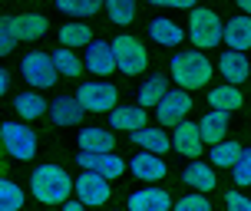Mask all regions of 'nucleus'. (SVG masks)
<instances>
[{"instance_id": "nucleus-1", "label": "nucleus", "mask_w": 251, "mask_h": 211, "mask_svg": "<svg viewBox=\"0 0 251 211\" xmlns=\"http://www.w3.org/2000/svg\"><path fill=\"white\" fill-rule=\"evenodd\" d=\"M30 191L43 205H63V201H70V195H73V178H70L66 168L47 162V165H37L33 168V175H30Z\"/></svg>"}, {"instance_id": "nucleus-2", "label": "nucleus", "mask_w": 251, "mask_h": 211, "mask_svg": "<svg viewBox=\"0 0 251 211\" xmlns=\"http://www.w3.org/2000/svg\"><path fill=\"white\" fill-rule=\"evenodd\" d=\"M169 73H172V79H176V86L182 89V93H188V89H201L205 86V83L212 79L215 66H212V60H208L205 53L185 50V53H176V56H172Z\"/></svg>"}, {"instance_id": "nucleus-3", "label": "nucleus", "mask_w": 251, "mask_h": 211, "mask_svg": "<svg viewBox=\"0 0 251 211\" xmlns=\"http://www.w3.org/2000/svg\"><path fill=\"white\" fill-rule=\"evenodd\" d=\"M188 40L199 50H215L222 43V17L208 7H192L188 10Z\"/></svg>"}, {"instance_id": "nucleus-4", "label": "nucleus", "mask_w": 251, "mask_h": 211, "mask_svg": "<svg viewBox=\"0 0 251 211\" xmlns=\"http://www.w3.org/2000/svg\"><path fill=\"white\" fill-rule=\"evenodd\" d=\"M109 50H113L116 70L123 76H139L149 66V53L142 47V40H136L132 33H119V37L109 43Z\"/></svg>"}, {"instance_id": "nucleus-5", "label": "nucleus", "mask_w": 251, "mask_h": 211, "mask_svg": "<svg viewBox=\"0 0 251 211\" xmlns=\"http://www.w3.org/2000/svg\"><path fill=\"white\" fill-rule=\"evenodd\" d=\"M0 149L20 162L33 159L37 155V132L24 122H3L0 125Z\"/></svg>"}, {"instance_id": "nucleus-6", "label": "nucleus", "mask_w": 251, "mask_h": 211, "mask_svg": "<svg viewBox=\"0 0 251 211\" xmlns=\"http://www.w3.org/2000/svg\"><path fill=\"white\" fill-rule=\"evenodd\" d=\"M20 73H24V79L33 86V93H40V89H50L60 83V76H56V70H53V60L47 50H30L20 60Z\"/></svg>"}, {"instance_id": "nucleus-7", "label": "nucleus", "mask_w": 251, "mask_h": 211, "mask_svg": "<svg viewBox=\"0 0 251 211\" xmlns=\"http://www.w3.org/2000/svg\"><path fill=\"white\" fill-rule=\"evenodd\" d=\"M76 102L83 112H113L116 102H119V93H116L113 83H83L76 89Z\"/></svg>"}, {"instance_id": "nucleus-8", "label": "nucleus", "mask_w": 251, "mask_h": 211, "mask_svg": "<svg viewBox=\"0 0 251 211\" xmlns=\"http://www.w3.org/2000/svg\"><path fill=\"white\" fill-rule=\"evenodd\" d=\"M73 188H76V198H79V205H83V208H100V205H106V201H109V195H113V188H109V182H106V178L89 175V172L79 175V178L73 182Z\"/></svg>"}, {"instance_id": "nucleus-9", "label": "nucleus", "mask_w": 251, "mask_h": 211, "mask_svg": "<svg viewBox=\"0 0 251 211\" xmlns=\"http://www.w3.org/2000/svg\"><path fill=\"white\" fill-rule=\"evenodd\" d=\"M192 96L188 93H182V89H169L165 93V99L155 106V116H159V122L162 125H178V122H185V116L192 112Z\"/></svg>"}, {"instance_id": "nucleus-10", "label": "nucleus", "mask_w": 251, "mask_h": 211, "mask_svg": "<svg viewBox=\"0 0 251 211\" xmlns=\"http://www.w3.org/2000/svg\"><path fill=\"white\" fill-rule=\"evenodd\" d=\"M76 162H79L83 172L100 175V178H106V182H113V178H119V175L126 172V162L119 159L116 152H109V155H89V152H79Z\"/></svg>"}, {"instance_id": "nucleus-11", "label": "nucleus", "mask_w": 251, "mask_h": 211, "mask_svg": "<svg viewBox=\"0 0 251 211\" xmlns=\"http://www.w3.org/2000/svg\"><path fill=\"white\" fill-rule=\"evenodd\" d=\"M222 43H228L231 53H245L251 50V20L248 17H231V20H222Z\"/></svg>"}, {"instance_id": "nucleus-12", "label": "nucleus", "mask_w": 251, "mask_h": 211, "mask_svg": "<svg viewBox=\"0 0 251 211\" xmlns=\"http://www.w3.org/2000/svg\"><path fill=\"white\" fill-rule=\"evenodd\" d=\"M86 70L93 76H100V79L116 73V60H113V50H109L106 40H93L86 47Z\"/></svg>"}, {"instance_id": "nucleus-13", "label": "nucleus", "mask_w": 251, "mask_h": 211, "mask_svg": "<svg viewBox=\"0 0 251 211\" xmlns=\"http://www.w3.org/2000/svg\"><path fill=\"white\" fill-rule=\"evenodd\" d=\"M76 142H79V152H89V155H109L116 149V136L100 125H86Z\"/></svg>"}, {"instance_id": "nucleus-14", "label": "nucleus", "mask_w": 251, "mask_h": 211, "mask_svg": "<svg viewBox=\"0 0 251 211\" xmlns=\"http://www.w3.org/2000/svg\"><path fill=\"white\" fill-rule=\"evenodd\" d=\"M218 73H222V79H228L225 86H235L238 89L245 79L251 76V66H248V56L245 53H222L218 56Z\"/></svg>"}, {"instance_id": "nucleus-15", "label": "nucleus", "mask_w": 251, "mask_h": 211, "mask_svg": "<svg viewBox=\"0 0 251 211\" xmlns=\"http://www.w3.org/2000/svg\"><path fill=\"white\" fill-rule=\"evenodd\" d=\"M129 172L136 175L139 182H162L165 175H169V165H165V159H159V155L139 152L136 159L129 162Z\"/></svg>"}, {"instance_id": "nucleus-16", "label": "nucleus", "mask_w": 251, "mask_h": 211, "mask_svg": "<svg viewBox=\"0 0 251 211\" xmlns=\"http://www.w3.org/2000/svg\"><path fill=\"white\" fill-rule=\"evenodd\" d=\"M169 142H172V149H176L178 155H185V159H199L201 155V139H199L195 122H178L176 132L169 136Z\"/></svg>"}, {"instance_id": "nucleus-17", "label": "nucleus", "mask_w": 251, "mask_h": 211, "mask_svg": "<svg viewBox=\"0 0 251 211\" xmlns=\"http://www.w3.org/2000/svg\"><path fill=\"white\" fill-rule=\"evenodd\" d=\"M129 211H172V198L165 188H139L129 198Z\"/></svg>"}, {"instance_id": "nucleus-18", "label": "nucleus", "mask_w": 251, "mask_h": 211, "mask_svg": "<svg viewBox=\"0 0 251 211\" xmlns=\"http://www.w3.org/2000/svg\"><path fill=\"white\" fill-rule=\"evenodd\" d=\"M47 26H50L47 17H43V13H33V10L10 17V30H13L17 40H40L43 33H47Z\"/></svg>"}, {"instance_id": "nucleus-19", "label": "nucleus", "mask_w": 251, "mask_h": 211, "mask_svg": "<svg viewBox=\"0 0 251 211\" xmlns=\"http://www.w3.org/2000/svg\"><path fill=\"white\" fill-rule=\"evenodd\" d=\"M132 142L139 145V152H149V155H159V159L172 149L169 136H165L159 125H142L139 132H132Z\"/></svg>"}, {"instance_id": "nucleus-20", "label": "nucleus", "mask_w": 251, "mask_h": 211, "mask_svg": "<svg viewBox=\"0 0 251 211\" xmlns=\"http://www.w3.org/2000/svg\"><path fill=\"white\" fill-rule=\"evenodd\" d=\"M195 129H199V139H201V145L208 142V145H218L222 139H225L228 132V116L225 112H205L199 122H195Z\"/></svg>"}, {"instance_id": "nucleus-21", "label": "nucleus", "mask_w": 251, "mask_h": 211, "mask_svg": "<svg viewBox=\"0 0 251 211\" xmlns=\"http://www.w3.org/2000/svg\"><path fill=\"white\" fill-rule=\"evenodd\" d=\"M149 37L159 43V47H178L182 37H185V30L176 23V20H169V17H152L149 20Z\"/></svg>"}, {"instance_id": "nucleus-22", "label": "nucleus", "mask_w": 251, "mask_h": 211, "mask_svg": "<svg viewBox=\"0 0 251 211\" xmlns=\"http://www.w3.org/2000/svg\"><path fill=\"white\" fill-rule=\"evenodd\" d=\"M109 125L116 132H139L146 125V109H139V106H116L109 112Z\"/></svg>"}, {"instance_id": "nucleus-23", "label": "nucleus", "mask_w": 251, "mask_h": 211, "mask_svg": "<svg viewBox=\"0 0 251 211\" xmlns=\"http://www.w3.org/2000/svg\"><path fill=\"white\" fill-rule=\"evenodd\" d=\"M50 119L56 125H79L83 122V109H79V102L73 96H60V99H53L50 106Z\"/></svg>"}, {"instance_id": "nucleus-24", "label": "nucleus", "mask_w": 251, "mask_h": 211, "mask_svg": "<svg viewBox=\"0 0 251 211\" xmlns=\"http://www.w3.org/2000/svg\"><path fill=\"white\" fill-rule=\"evenodd\" d=\"M182 182L188 188H195V191H212L218 185V178H215V168L212 165H205V162H192L185 172H182Z\"/></svg>"}, {"instance_id": "nucleus-25", "label": "nucleus", "mask_w": 251, "mask_h": 211, "mask_svg": "<svg viewBox=\"0 0 251 211\" xmlns=\"http://www.w3.org/2000/svg\"><path fill=\"white\" fill-rule=\"evenodd\" d=\"M93 43V30L83 20H70V23L60 26V47L66 50H79V47H89Z\"/></svg>"}, {"instance_id": "nucleus-26", "label": "nucleus", "mask_w": 251, "mask_h": 211, "mask_svg": "<svg viewBox=\"0 0 251 211\" xmlns=\"http://www.w3.org/2000/svg\"><path fill=\"white\" fill-rule=\"evenodd\" d=\"M208 106H215V112H225L228 116L231 109L245 106V96L235 86H215V89H208Z\"/></svg>"}, {"instance_id": "nucleus-27", "label": "nucleus", "mask_w": 251, "mask_h": 211, "mask_svg": "<svg viewBox=\"0 0 251 211\" xmlns=\"http://www.w3.org/2000/svg\"><path fill=\"white\" fill-rule=\"evenodd\" d=\"M169 93V79L165 76H149L142 86H139V109H149V106H159Z\"/></svg>"}, {"instance_id": "nucleus-28", "label": "nucleus", "mask_w": 251, "mask_h": 211, "mask_svg": "<svg viewBox=\"0 0 251 211\" xmlns=\"http://www.w3.org/2000/svg\"><path fill=\"white\" fill-rule=\"evenodd\" d=\"M50 60H53V70H56V76L76 79V76L83 73V60H79L73 50H66V47H56V50L50 53Z\"/></svg>"}, {"instance_id": "nucleus-29", "label": "nucleus", "mask_w": 251, "mask_h": 211, "mask_svg": "<svg viewBox=\"0 0 251 211\" xmlns=\"http://www.w3.org/2000/svg\"><path fill=\"white\" fill-rule=\"evenodd\" d=\"M13 109L20 119H40V116H47V99L40 96V93H20L17 99H13Z\"/></svg>"}, {"instance_id": "nucleus-30", "label": "nucleus", "mask_w": 251, "mask_h": 211, "mask_svg": "<svg viewBox=\"0 0 251 211\" xmlns=\"http://www.w3.org/2000/svg\"><path fill=\"white\" fill-rule=\"evenodd\" d=\"M238 155H241V145L235 142V139H222L218 145H212V168H231L235 162H238Z\"/></svg>"}, {"instance_id": "nucleus-31", "label": "nucleus", "mask_w": 251, "mask_h": 211, "mask_svg": "<svg viewBox=\"0 0 251 211\" xmlns=\"http://www.w3.org/2000/svg\"><path fill=\"white\" fill-rule=\"evenodd\" d=\"M24 208V188L13 185L10 178H0V211H20Z\"/></svg>"}, {"instance_id": "nucleus-32", "label": "nucleus", "mask_w": 251, "mask_h": 211, "mask_svg": "<svg viewBox=\"0 0 251 211\" xmlns=\"http://www.w3.org/2000/svg\"><path fill=\"white\" fill-rule=\"evenodd\" d=\"M106 13H109V20L116 26H129L136 20V3L132 0H109L106 3Z\"/></svg>"}, {"instance_id": "nucleus-33", "label": "nucleus", "mask_w": 251, "mask_h": 211, "mask_svg": "<svg viewBox=\"0 0 251 211\" xmlns=\"http://www.w3.org/2000/svg\"><path fill=\"white\" fill-rule=\"evenodd\" d=\"M66 17H93V13H100V0H60L56 3Z\"/></svg>"}, {"instance_id": "nucleus-34", "label": "nucleus", "mask_w": 251, "mask_h": 211, "mask_svg": "<svg viewBox=\"0 0 251 211\" xmlns=\"http://www.w3.org/2000/svg\"><path fill=\"white\" fill-rule=\"evenodd\" d=\"M231 172H235V185L251 188V149H241L238 162L231 165Z\"/></svg>"}, {"instance_id": "nucleus-35", "label": "nucleus", "mask_w": 251, "mask_h": 211, "mask_svg": "<svg viewBox=\"0 0 251 211\" xmlns=\"http://www.w3.org/2000/svg\"><path fill=\"white\" fill-rule=\"evenodd\" d=\"M176 211H212V205L205 195H185L176 201Z\"/></svg>"}, {"instance_id": "nucleus-36", "label": "nucleus", "mask_w": 251, "mask_h": 211, "mask_svg": "<svg viewBox=\"0 0 251 211\" xmlns=\"http://www.w3.org/2000/svg\"><path fill=\"white\" fill-rule=\"evenodd\" d=\"M13 47H17V37L10 30V17H0V56H7Z\"/></svg>"}, {"instance_id": "nucleus-37", "label": "nucleus", "mask_w": 251, "mask_h": 211, "mask_svg": "<svg viewBox=\"0 0 251 211\" xmlns=\"http://www.w3.org/2000/svg\"><path fill=\"white\" fill-rule=\"evenodd\" d=\"M225 205H228V211H251V198H245L241 191H228Z\"/></svg>"}, {"instance_id": "nucleus-38", "label": "nucleus", "mask_w": 251, "mask_h": 211, "mask_svg": "<svg viewBox=\"0 0 251 211\" xmlns=\"http://www.w3.org/2000/svg\"><path fill=\"white\" fill-rule=\"evenodd\" d=\"M63 211H86L79 201H63Z\"/></svg>"}, {"instance_id": "nucleus-39", "label": "nucleus", "mask_w": 251, "mask_h": 211, "mask_svg": "<svg viewBox=\"0 0 251 211\" xmlns=\"http://www.w3.org/2000/svg\"><path fill=\"white\" fill-rule=\"evenodd\" d=\"M238 7H241V17H248V20H251V0H241Z\"/></svg>"}, {"instance_id": "nucleus-40", "label": "nucleus", "mask_w": 251, "mask_h": 211, "mask_svg": "<svg viewBox=\"0 0 251 211\" xmlns=\"http://www.w3.org/2000/svg\"><path fill=\"white\" fill-rule=\"evenodd\" d=\"M7 83H10V79H7V70H0V96L7 93Z\"/></svg>"}, {"instance_id": "nucleus-41", "label": "nucleus", "mask_w": 251, "mask_h": 211, "mask_svg": "<svg viewBox=\"0 0 251 211\" xmlns=\"http://www.w3.org/2000/svg\"><path fill=\"white\" fill-rule=\"evenodd\" d=\"M248 66H251V60H248ZM248 79H251V76H248Z\"/></svg>"}, {"instance_id": "nucleus-42", "label": "nucleus", "mask_w": 251, "mask_h": 211, "mask_svg": "<svg viewBox=\"0 0 251 211\" xmlns=\"http://www.w3.org/2000/svg\"><path fill=\"white\" fill-rule=\"evenodd\" d=\"M20 211H24V208H20Z\"/></svg>"}]
</instances>
